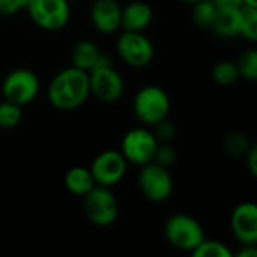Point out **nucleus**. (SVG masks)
<instances>
[{
  "mask_svg": "<svg viewBox=\"0 0 257 257\" xmlns=\"http://www.w3.org/2000/svg\"><path fill=\"white\" fill-rule=\"evenodd\" d=\"M89 96V74L72 65L59 71L47 87L48 102L62 111L80 108Z\"/></svg>",
  "mask_w": 257,
  "mask_h": 257,
  "instance_id": "f257e3e1",
  "label": "nucleus"
},
{
  "mask_svg": "<svg viewBox=\"0 0 257 257\" xmlns=\"http://www.w3.org/2000/svg\"><path fill=\"white\" fill-rule=\"evenodd\" d=\"M87 74L90 95H93L98 101L111 104L122 98L125 81L119 71L113 68V63L105 53H101L96 65Z\"/></svg>",
  "mask_w": 257,
  "mask_h": 257,
  "instance_id": "f03ea898",
  "label": "nucleus"
},
{
  "mask_svg": "<svg viewBox=\"0 0 257 257\" xmlns=\"http://www.w3.org/2000/svg\"><path fill=\"white\" fill-rule=\"evenodd\" d=\"M170 107L172 102L169 93L157 84L140 87L133 99V111L136 117L148 126H154L160 120L169 117Z\"/></svg>",
  "mask_w": 257,
  "mask_h": 257,
  "instance_id": "7ed1b4c3",
  "label": "nucleus"
},
{
  "mask_svg": "<svg viewBox=\"0 0 257 257\" xmlns=\"http://www.w3.org/2000/svg\"><path fill=\"white\" fill-rule=\"evenodd\" d=\"M83 211L93 226L108 227L119 217V203L110 187L95 185L83 196Z\"/></svg>",
  "mask_w": 257,
  "mask_h": 257,
  "instance_id": "20e7f679",
  "label": "nucleus"
},
{
  "mask_svg": "<svg viewBox=\"0 0 257 257\" xmlns=\"http://www.w3.org/2000/svg\"><path fill=\"white\" fill-rule=\"evenodd\" d=\"M164 236L173 248L193 253L205 239V230L194 217L188 214H173L166 220Z\"/></svg>",
  "mask_w": 257,
  "mask_h": 257,
  "instance_id": "39448f33",
  "label": "nucleus"
},
{
  "mask_svg": "<svg viewBox=\"0 0 257 257\" xmlns=\"http://www.w3.org/2000/svg\"><path fill=\"white\" fill-rule=\"evenodd\" d=\"M137 185L143 197L154 203L166 202L173 193V178L169 169L155 161L140 166Z\"/></svg>",
  "mask_w": 257,
  "mask_h": 257,
  "instance_id": "423d86ee",
  "label": "nucleus"
},
{
  "mask_svg": "<svg viewBox=\"0 0 257 257\" xmlns=\"http://www.w3.org/2000/svg\"><path fill=\"white\" fill-rule=\"evenodd\" d=\"M26 11L32 21L47 32L62 30L71 18L68 0H27Z\"/></svg>",
  "mask_w": 257,
  "mask_h": 257,
  "instance_id": "0eeeda50",
  "label": "nucleus"
},
{
  "mask_svg": "<svg viewBox=\"0 0 257 257\" xmlns=\"http://www.w3.org/2000/svg\"><path fill=\"white\" fill-rule=\"evenodd\" d=\"M39 87V78L32 69L15 68L5 75L0 89L5 99L24 107L38 96Z\"/></svg>",
  "mask_w": 257,
  "mask_h": 257,
  "instance_id": "6e6552de",
  "label": "nucleus"
},
{
  "mask_svg": "<svg viewBox=\"0 0 257 257\" xmlns=\"http://www.w3.org/2000/svg\"><path fill=\"white\" fill-rule=\"evenodd\" d=\"M160 142L152 130L146 126H137L125 133L120 142V152L128 164L143 166L154 160L155 151Z\"/></svg>",
  "mask_w": 257,
  "mask_h": 257,
  "instance_id": "1a4fd4ad",
  "label": "nucleus"
},
{
  "mask_svg": "<svg viewBox=\"0 0 257 257\" xmlns=\"http://www.w3.org/2000/svg\"><path fill=\"white\" fill-rule=\"evenodd\" d=\"M116 51L131 68H146L155 56L154 44L143 32L123 30L117 38Z\"/></svg>",
  "mask_w": 257,
  "mask_h": 257,
  "instance_id": "9d476101",
  "label": "nucleus"
},
{
  "mask_svg": "<svg viewBox=\"0 0 257 257\" xmlns=\"http://www.w3.org/2000/svg\"><path fill=\"white\" fill-rule=\"evenodd\" d=\"M89 169L96 185L111 188L125 178L128 170V161L125 160L120 151L107 149L99 152L93 158Z\"/></svg>",
  "mask_w": 257,
  "mask_h": 257,
  "instance_id": "9b49d317",
  "label": "nucleus"
},
{
  "mask_svg": "<svg viewBox=\"0 0 257 257\" xmlns=\"http://www.w3.org/2000/svg\"><path fill=\"white\" fill-rule=\"evenodd\" d=\"M230 230L241 245H256L257 205L254 202H242L233 208L230 215Z\"/></svg>",
  "mask_w": 257,
  "mask_h": 257,
  "instance_id": "f8f14e48",
  "label": "nucleus"
},
{
  "mask_svg": "<svg viewBox=\"0 0 257 257\" xmlns=\"http://www.w3.org/2000/svg\"><path fill=\"white\" fill-rule=\"evenodd\" d=\"M120 12L117 0H95L90 6V23L96 32L111 35L120 29Z\"/></svg>",
  "mask_w": 257,
  "mask_h": 257,
  "instance_id": "ddd939ff",
  "label": "nucleus"
},
{
  "mask_svg": "<svg viewBox=\"0 0 257 257\" xmlns=\"http://www.w3.org/2000/svg\"><path fill=\"white\" fill-rule=\"evenodd\" d=\"M154 20V11L148 2L133 0L122 8L120 29L128 32H145Z\"/></svg>",
  "mask_w": 257,
  "mask_h": 257,
  "instance_id": "4468645a",
  "label": "nucleus"
},
{
  "mask_svg": "<svg viewBox=\"0 0 257 257\" xmlns=\"http://www.w3.org/2000/svg\"><path fill=\"white\" fill-rule=\"evenodd\" d=\"M101 53L102 51L95 42L89 39H81L75 42L71 50V65L81 71L89 72L96 65Z\"/></svg>",
  "mask_w": 257,
  "mask_h": 257,
  "instance_id": "2eb2a0df",
  "label": "nucleus"
},
{
  "mask_svg": "<svg viewBox=\"0 0 257 257\" xmlns=\"http://www.w3.org/2000/svg\"><path fill=\"white\" fill-rule=\"evenodd\" d=\"M65 187L66 190L78 197H83L86 193H89L96 184L95 179L90 173L89 167H83V166H74L71 169L66 170L65 178H63Z\"/></svg>",
  "mask_w": 257,
  "mask_h": 257,
  "instance_id": "dca6fc26",
  "label": "nucleus"
},
{
  "mask_svg": "<svg viewBox=\"0 0 257 257\" xmlns=\"http://www.w3.org/2000/svg\"><path fill=\"white\" fill-rule=\"evenodd\" d=\"M211 29L221 38L239 36V8H218Z\"/></svg>",
  "mask_w": 257,
  "mask_h": 257,
  "instance_id": "f3484780",
  "label": "nucleus"
},
{
  "mask_svg": "<svg viewBox=\"0 0 257 257\" xmlns=\"http://www.w3.org/2000/svg\"><path fill=\"white\" fill-rule=\"evenodd\" d=\"M218 6L212 0H199L193 5V23L202 29H211L215 15H217Z\"/></svg>",
  "mask_w": 257,
  "mask_h": 257,
  "instance_id": "a211bd4d",
  "label": "nucleus"
},
{
  "mask_svg": "<svg viewBox=\"0 0 257 257\" xmlns=\"http://www.w3.org/2000/svg\"><path fill=\"white\" fill-rule=\"evenodd\" d=\"M239 36L250 42L257 41V8L239 6Z\"/></svg>",
  "mask_w": 257,
  "mask_h": 257,
  "instance_id": "6ab92c4d",
  "label": "nucleus"
},
{
  "mask_svg": "<svg viewBox=\"0 0 257 257\" xmlns=\"http://www.w3.org/2000/svg\"><path fill=\"white\" fill-rule=\"evenodd\" d=\"M23 107L3 99L0 102V128L2 130H14L20 125L23 119Z\"/></svg>",
  "mask_w": 257,
  "mask_h": 257,
  "instance_id": "aec40b11",
  "label": "nucleus"
},
{
  "mask_svg": "<svg viewBox=\"0 0 257 257\" xmlns=\"http://www.w3.org/2000/svg\"><path fill=\"white\" fill-rule=\"evenodd\" d=\"M235 65L238 68L239 77H244L250 81L257 80V50L256 48H247L244 50L238 59L235 60Z\"/></svg>",
  "mask_w": 257,
  "mask_h": 257,
  "instance_id": "412c9836",
  "label": "nucleus"
},
{
  "mask_svg": "<svg viewBox=\"0 0 257 257\" xmlns=\"http://www.w3.org/2000/svg\"><path fill=\"white\" fill-rule=\"evenodd\" d=\"M212 78L220 86H230L239 80V72L232 60H220L212 68Z\"/></svg>",
  "mask_w": 257,
  "mask_h": 257,
  "instance_id": "4be33fe9",
  "label": "nucleus"
},
{
  "mask_svg": "<svg viewBox=\"0 0 257 257\" xmlns=\"http://www.w3.org/2000/svg\"><path fill=\"white\" fill-rule=\"evenodd\" d=\"M191 254L194 257H232V251L221 241L205 238Z\"/></svg>",
  "mask_w": 257,
  "mask_h": 257,
  "instance_id": "5701e85b",
  "label": "nucleus"
},
{
  "mask_svg": "<svg viewBox=\"0 0 257 257\" xmlns=\"http://www.w3.org/2000/svg\"><path fill=\"white\" fill-rule=\"evenodd\" d=\"M250 148H251V143L245 134L232 133L224 139V149L230 155H236V157L245 155Z\"/></svg>",
  "mask_w": 257,
  "mask_h": 257,
  "instance_id": "b1692460",
  "label": "nucleus"
},
{
  "mask_svg": "<svg viewBox=\"0 0 257 257\" xmlns=\"http://www.w3.org/2000/svg\"><path fill=\"white\" fill-rule=\"evenodd\" d=\"M152 161H155L157 164L169 169L176 161V152H175V149L169 143H163V145L160 143L157 151H155V155H154Z\"/></svg>",
  "mask_w": 257,
  "mask_h": 257,
  "instance_id": "393cba45",
  "label": "nucleus"
},
{
  "mask_svg": "<svg viewBox=\"0 0 257 257\" xmlns=\"http://www.w3.org/2000/svg\"><path fill=\"white\" fill-rule=\"evenodd\" d=\"M152 133L155 134V137H157V140L161 143H169L173 137H175V134H176V130H175V123H172L167 117L166 119H163V120H160L158 123H155L154 125V130H152Z\"/></svg>",
  "mask_w": 257,
  "mask_h": 257,
  "instance_id": "a878e982",
  "label": "nucleus"
},
{
  "mask_svg": "<svg viewBox=\"0 0 257 257\" xmlns=\"http://www.w3.org/2000/svg\"><path fill=\"white\" fill-rule=\"evenodd\" d=\"M27 0H0V15L9 17L26 9Z\"/></svg>",
  "mask_w": 257,
  "mask_h": 257,
  "instance_id": "bb28decb",
  "label": "nucleus"
},
{
  "mask_svg": "<svg viewBox=\"0 0 257 257\" xmlns=\"http://www.w3.org/2000/svg\"><path fill=\"white\" fill-rule=\"evenodd\" d=\"M245 160H247V169L248 172L256 176L257 175V146L251 145V148L247 151L245 154Z\"/></svg>",
  "mask_w": 257,
  "mask_h": 257,
  "instance_id": "cd10ccee",
  "label": "nucleus"
},
{
  "mask_svg": "<svg viewBox=\"0 0 257 257\" xmlns=\"http://www.w3.org/2000/svg\"><path fill=\"white\" fill-rule=\"evenodd\" d=\"M218 8H239L244 5V0H212Z\"/></svg>",
  "mask_w": 257,
  "mask_h": 257,
  "instance_id": "c85d7f7f",
  "label": "nucleus"
},
{
  "mask_svg": "<svg viewBox=\"0 0 257 257\" xmlns=\"http://www.w3.org/2000/svg\"><path fill=\"white\" fill-rule=\"evenodd\" d=\"M238 257H256L257 248L256 245H241V250L236 253Z\"/></svg>",
  "mask_w": 257,
  "mask_h": 257,
  "instance_id": "c756f323",
  "label": "nucleus"
},
{
  "mask_svg": "<svg viewBox=\"0 0 257 257\" xmlns=\"http://www.w3.org/2000/svg\"><path fill=\"white\" fill-rule=\"evenodd\" d=\"M244 5H247V6H254V8H257V0H244Z\"/></svg>",
  "mask_w": 257,
  "mask_h": 257,
  "instance_id": "7c9ffc66",
  "label": "nucleus"
},
{
  "mask_svg": "<svg viewBox=\"0 0 257 257\" xmlns=\"http://www.w3.org/2000/svg\"><path fill=\"white\" fill-rule=\"evenodd\" d=\"M181 2H184V3H187V5H194V3L199 2V0H181Z\"/></svg>",
  "mask_w": 257,
  "mask_h": 257,
  "instance_id": "2f4dec72",
  "label": "nucleus"
}]
</instances>
